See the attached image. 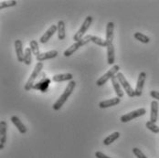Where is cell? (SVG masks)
Returning a JSON list of instances; mask_svg holds the SVG:
<instances>
[{
    "label": "cell",
    "instance_id": "30bf717a",
    "mask_svg": "<svg viewBox=\"0 0 159 158\" xmlns=\"http://www.w3.org/2000/svg\"><path fill=\"white\" fill-rule=\"evenodd\" d=\"M56 31H58V27H57V25H51V26L48 29V30L41 36V38H39V42L42 43V44L47 43L48 40L50 39V38L54 35V33Z\"/></svg>",
    "mask_w": 159,
    "mask_h": 158
},
{
    "label": "cell",
    "instance_id": "4dcf8cb0",
    "mask_svg": "<svg viewBox=\"0 0 159 158\" xmlns=\"http://www.w3.org/2000/svg\"><path fill=\"white\" fill-rule=\"evenodd\" d=\"M150 96L154 99H157L159 101V92H157V91H151L150 92Z\"/></svg>",
    "mask_w": 159,
    "mask_h": 158
},
{
    "label": "cell",
    "instance_id": "2e32d148",
    "mask_svg": "<svg viewBox=\"0 0 159 158\" xmlns=\"http://www.w3.org/2000/svg\"><path fill=\"white\" fill-rule=\"evenodd\" d=\"M111 84H112V87H113V89H114V92H115V93L117 95V97L123 98V97H124V92H123V90H122V88H121V84H120L119 80L117 79L116 75L113 76L111 79Z\"/></svg>",
    "mask_w": 159,
    "mask_h": 158
},
{
    "label": "cell",
    "instance_id": "f1b7e54d",
    "mask_svg": "<svg viewBox=\"0 0 159 158\" xmlns=\"http://www.w3.org/2000/svg\"><path fill=\"white\" fill-rule=\"evenodd\" d=\"M133 153L137 158H147L139 148H136V147L133 148Z\"/></svg>",
    "mask_w": 159,
    "mask_h": 158
},
{
    "label": "cell",
    "instance_id": "d6986e66",
    "mask_svg": "<svg viewBox=\"0 0 159 158\" xmlns=\"http://www.w3.org/2000/svg\"><path fill=\"white\" fill-rule=\"evenodd\" d=\"M73 75L71 73H63V74H57L52 77V80L54 82H63L68 80H72Z\"/></svg>",
    "mask_w": 159,
    "mask_h": 158
},
{
    "label": "cell",
    "instance_id": "cb8c5ba5",
    "mask_svg": "<svg viewBox=\"0 0 159 158\" xmlns=\"http://www.w3.org/2000/svg\"><path fill=\"white\" fill-rule=\"evenodd\" d=\"M134 37L135 39H137L138 41H140V42H142V43H144V44H147V43H149V41H150L149 37H147L146 35H144V34L141 33V32H136V33H134Z\"/></svg>",
    "mask_w": 159,
    "mask_h": 158
},
{
    "label": "cell",
    "instance_id": "8fae6325",
    "mask_svg": "<svg viewBox=\"0 0 159 158\" xmlns=\"http://www.w3.org/2000/svg\"><path fill=\"white\" fill-rule=\"evenodd\" d=\"M59 52L55 49L53 50H49L48 52H43V53H40L39 55H38L36 57L37 61L39 62H42L44 61H48V60H51V59H54L58 56Z\"/></svg>",
    "mask_w": 159,
    "mask_h": 158
},
{
    "label": "cell",
    "instance_id": "4316f807",
    "mask_svg": "<svg viewBox=\"0 0 159 158\" xmlns=\"http://www.w3.org/2000/svg\"><path fill=\"white\" fill-rule=\"evenodd\" d=\"M17 2L15 0H10V1H1L0 2V9H4L7 7H15L16 6Z\"/></svg>",
    "mask_w": 159,
    "mask_h": 158
},
{
    "label": "cell",
    "instance_id": "277c9868",
    "mask_svg": "<svg viewBox=\"0 0 159 158\" xmlns=\"http://www.w3.org/2000/svg\"><path fill=\"white\" fill-rule=\"evenodd\" d=\"M119 70H120V66L117 65V64L113 65L112 68H111L105 74H103L102 77H100L99 79H97L96 85L97 86H102V85H104L109 79H111L113 76H115L118 72H120Z\"/></svg>",
    "mask_w": 159,
    "mask_h": 158
},
{
    "label": "cell",
    "instance_id": "83f0119b",
    "mask_svg": "<svg viewBox=\"0 0 159 158\" xmlns=\"http://www.w3.org/2000/svg\"><path fill=\"white\" fill-rule=\"evenodd\" d=\"M145 126H146V128L148 130H150L152 133H159V127L155 123H153L151 121H148L145 124Z\"/></svg>",
    "mask_w": 159,
    "mask_h": 158
},
{
    "label": "cell",
    "instance_id": "7402d4cb",
    "mask_svg": "<svg viewBox=\"0 0 159 158\" xmlns=\"http://www.w3.org/2000/svg\"><path fill=\"white\" fill-rule=\"evenodd\" d=\"M120 137V133L119 132H114L111 133L110 135H108L104 140H103V144L104 145H110L111 143L113 142H115L118 138Z\"/></svg>",
    "mask_w": 159,
    "mask_h": 158
},
{
    "label": "cell",
    "instance_id": "5b68a950",
    "mask_svg": "<svg viewBox=\"0 0 159 158\" xmlns=\"http://www.w3.org/2000/svg\"><path fill=\"white\" fill-rule=\"evenodd\" d=\"M92 22H93V16H86V18L84 19V21H83V23H82L81 27L80 28V29L77 31V33L73 36V40H74L75 42L79 41V40L81 39V38H84V37H83V35H84V33H85V32L89 29L90 26L92 25Z\"/></svg>",
    "mask_w": 159,
    "mask_h": 158
},
{
    "label": "cell",
    "instance_id": "ffe728a7",
    "mask_svg": "<svg viewBox=\"0 0 159 158\" xmlns=\"http://www.w3.org/2000/svg\"><path fill=\"white\" fill-rule=\"evenodd\" d=\"M107 62L110 65H112L115 61V52L113 44H108L107 46Z\"/></svg>",
    "mask_w": 159,
    "mask_h": 158
},
{
    "label": "cell",
    "instance_id": "484cf974",
    "mask_svg": "<svg viewBox=\"0 0 159 158\" xmlns=\"http://www.w3.org/2000/svg\"><path fill=\"white\" fill-rule=\"evenodd\" d=\"M30 49H31L32 54H33V55H36V57H37L38 55L40 54V53H39V44H38V42H37L36 40H31V41L30 42Z\"/></svg>",
    "mask_w": 159,
    "mask_h": 158
},
{
    "label": "cell",
    "instance_id": "7c38bea8",
    "mask_svg": "<svg viewBox=\"0 0 159 158\" xmlns=\"http://www.w3.org/2000/svg\"><path fill=\"white\" fill-rule=\"evenodd\" d=\"M15 50H16V58L19 62H24V57H25V52L23 49L22 41L20 39L15 40Z\"/></svg>",
    "mask_w": 159,
    "mask_h": 158
},
{
    "label": "cell",
    "instance_id": "7a4b0ae2",
    "mask_svg": "<svg viewBox=\"0 0 159 158\" xmlns=\"http://www.w3.org/2000/svg\"><path fill=\"white\" fill-rule=\"evenodd\" d=\"M42 69H43V63H42V62H38V63L35 65L34 70H33V71H32L30 77L29 78L28 81L26 82V84H25V86H24L25 91L29 92V91L32 90V88H33V86H34V84H35V80H36V79L39 77V75L40 74Z\"/></svg>",
    "mask_w": 159,
    "mask_h": 158
},
{
    "label": "cell",
    "instance_id": "9c48e42d",
    "mask_svg": "<svg viewBox=\"0 0 159 158\" xmlns=\"http://www.w3.org/2000/svg\"><path fill=\"white\" fill-rule=\"evenodd\" d=\"M145 79H146V73L144 71H141L139 73L137 83H136V87H135V90H134L136 97H140L143 93V85H144V82H145Z\"/></svg>",
    "mask_w": 159,
    "mask_h": 158
},
{
    "label": "cell",
    "instance_id": "52a82bcc",
    "mask_svg": "<svg viewBox=\"0 0 159 158\" xmlns=\"http://www.w3.org/2000/svg\"><path fill=\"white\" fill-rule=\"evenodd\" d=\"M145 113H146L145 108H139V109H137V110L130 111V112H128L126 114L121 116L120 121H121L122 123H128V122H130V121H132V120H134V119H135V118H138V117H140V116H143Z\"/></svg>",
    "mask_w": 159,
    "mask_h": 158
},
{
    "label": "cell",
    "instance_id": "ac0fdd59",
    "mask_svg": "<svg viewBox=\"0 0 159 158\" xmlns=\"http://www.w3.org/2000/svg\"><path fill=\"white\" fill-rule=\"evenodd\" d=\"M10 120L14 124V125L17 128V130L19 131L20 133L24 134V133H27V127L25 126V124L20 121V119L17 116H12Z\"/></svg>",
    "mask_w": 159,
    "mask_h": 158
},
{
    "label": "cell",
    "instance_id": "44dd1931",
    "mask_svg": "<svg viewBox=\"0 0 159 158\" xmlns=\"http://www.w3.org/2000/svg\"><path fill=\"white\" fill-rule=\"evenodd\" d=\"M58 38L60 40H63L66 38V33H65V23L63 20H59L58 22Z\"/></svg>",
    "mask_w": 159,
    "mask_h": 158
},
{
    "label": "cell",
    "instance_id": "3957f363",
    "mask_svg": "<svg viewBox=\"0 0 159 158\" xmlns=\"http://www.w3.org/2000/svg\"><path fill=\"white\" fill-rule=\"evenodd\" d=\"M89 42H91V39H90V35H87V36H85L83 38H81L80 40L79 41H77V42H75L74 44H72L71 46L70 47H68L65 51L63 52V55L65 57H70V56H71L74 52H76L78 49H79L80 47H83L84 45H86V44H88Z\"/></svg>",
    "mask_w": 159,
    "mask_h": 158
},
{
    "label": "cell",
    "instance_id": "9a60e30c",
    "mask_svg": "<svg viewBox=\"0 0 159 158\" xmlns=\"http://www.w3.org/2000/svg\"><path fill=\"white\" fill-rule=\"evenodd\" d=\"M158 102L157 101H153L151 102V113H150V121L153 123H157L158 119Z\"/></svg>",
    "mask_w": 159,
    "mask_h": 158
},
{
    "label": "cell",
    "instance_id": "6da1fadb",
    "mask_svg": "<svg viewBox=\"0 0 159 158\" xmlns=\"http://www.w3.org/2000/svg\"><path fill=\"white\" fill-rule=\"evenodd\" d=\"M75 87H76V81H74V80L69 81V83L67 84L66 89L64 90L63 93L59 97V99L56 101V102L52 106V109L54 111H59L60 109H61V107L63 106L64 103L67 102V100L69 99V97L71 95L72 92L74 91Z\"/></svg>",
    "mask_w": 159,
    "mask_h": 158
},
{
    "label": "cell",
    "instance_id": "8992f818",
    "mask_svg": "<svg viewBox=\"0 0 159 158\" xmlns=\"http://www.w3.org/2000/svg\"><path fill=\"white\" fill-rule=\"evenodd\" d=\"M116 77H117V79L119 80L120 84L122 85V87L125 89V92L127 93L128 96L131 97V98L134 97V96H135L134 90L132 88V86L130 85V83L127 81V79L125 77V75H124L122 72H118V73L116 74Z\"/></svg>",
    "mask_w": 159,
    "mask_h": 158
},
{
    "label": "cell",
    "instance_id": "f546056e",
    "mask_svg": "<svg viewBox=\"0 0 159 158\" xmlns=\"http://www.w3.org/2000/svg\"><path fill=\"white\" fill-rule=\"evenodd\" d=\"M95 156L96 158H111V157H109V156H106V155H104L103 153L100 152V151L96 152Z\"/></svg>",
    "mask_w": 159,
    "mask_h": 158
},
{
    "label": "cell",
    "instance_id": "e0dca14e",
    "mask_svg": "<svg viewBox=\"0 0 159 158\" xmlns=\"http://www.w3.org/2000/svg\"><path fill=\"white\" fill-rule=\"evenodd\" d=\"M113 31H114V23L113 22H108L106 26V41L108 44H112L113 40Z\"/></svg>",
    "mask_w": 159,
    "mask_h": 158
},
{
    "label": "cell",
    "instance_id": "603a6c76",
    "mask_svg": "<svg viewBox=\"0 0 159 158\" xmlns=\"http://www.w3.org/2000/svg\"><path fill=\"white\" fill-rule=\"evenodd\" d=\"M90 39H91V42L94 43L98 46H101V47H107L108 46V43H107L106 40H104L102 38H99L97 36L90 35Z\"/></svg>",
    "mask_w": 159,
    "mask_h": 158
},
{
    "label": "cell",
    "instance_id": "4fadbf2b",
    "mask_svg": "<svg viewBox=\"0 0 159 158\" xmlns=\"http://www.w3.org/2000/svg\"><path fill=\"white\" fill-rule=\"evenodd\" d=\"M7 124L5 121L0 122V150H3L4 144L7 141Z\"/></svg>",
    "mask_w": 159,
    "mask_h": 158
},
{
    "label": "cell",
    "instance_id": "ba28073f",
    "mask_svg": "<svg viewBox=\"0 0 159 158\" xmlns=\"http://www.w3.org/2000/svg\"><path fill=\"white\" fill-rule=\"evenodd\" d=\"M50 81H51V79L48 77H42L39 81H38L37 83L34 84L32 90H37V91H39L41 93H46L48 91Z\"/></svg>",
    "mask_w": 159,
    "mask_h": 158
},
{
    "label": "cell",
    "instance_id": "5bb4252c",
    "mask_svg": "<svg viewBox=\"0 0 159 158\" xmlns=\"http://www.w3.org/2000/svg\"><path fill=\"white\" fill-rule=\"evenodd\" d=\"M121 102V99L119 97H115L112 99H109L106 101H102L99 103V107L101 109H105V108H109V107H112L115 106L117 104H119Z\"/></svg>",
    "mask_w": 159,
    "mask_h": 158
},
{
    "label": "cell",
    "instance_id": "d4e9b609",
    "mask_svg": "<svg viewBox=\"0 0 159 158\" xmlns=\"http://www.w3.org/2000/svg\"><path fill=\"white\" fill-rule=\"evenodd\" d=\"M32 62V51L30 47L25 48V57H24V63L26 65H30Z\"/></svg>",
    "mask_w": 159,
    "mask_h": 158
}]
</instances>
